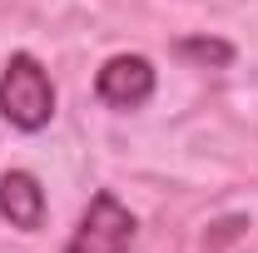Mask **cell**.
<instances>
[{
    "instance_id": "cell-1",
    "label": "cell",
    "mask_w": 258,
    "mask_h": 253,
    "mask_svg": "<svg viewBox=\"0 0 258 253\" xmlns=\"http://www.w3.org/2000/svg\"><path fill=\"white\" fill-rule=\"evenodd\" d=\"M0 114L20 134H35L55 119V80L30 50H15L0 70Z\"/></svg>"
},
{
    "instance_id": "cell-2",
    "label": "cell",
    "mask_w": 258,
    "mask_h": 253,
    "mask_svg": "<svg viewBox=\"0 0 258 253\" xmlns=\"http://www.w3.org/2000/svg\"><path fill=\"white\" fill-rule=\"evenodd\" d=\"M134 233H139L134 214H129L109 189H99L95 199H90V209L80 214V223H75L64 253H129Z\"/></svg>"
},
{
    "instance_id": "cell-4",
    "label": "cell",
    "mask_w": 258,
    "mask_h": 253,
    "mask_svg": "<svg viewBox=\"0 0 258 253\" xmlns=\"http://www.w3.org/2000/svg\"><path fill=\"white\" fill-rule=\"evenodd\" d=\"M45 209H50L45 189H40V179L30 169H5L0 174V219L10 228H20V233L45 228Z\"/></svg>"
},
{
    "instance_id": "cell-5",
    "label": "cell",
    "mask_w": 258,
    "mask_h": 253,
    "mask_svg": "<svg viewBox=\"0 0 258 253\" xmlns=\"http://www.w3.org/2000/svg\"><path fill=\"white\" fill-rule=\"evenodd\" d=\"M174 50H179V60L199 65V70H228L233 65V45L219 35H184Z\"/></svg>"
},
{
    "instance_id": "cell-3",
    "label": "cell",
    "mask_w": 258,
    "mask_h": 253,
    "mask_svg": "<svg viewBox=\"0 0 258 253\" xmlns=\"http://www.w3.org/2000/svg\"><path fill=\"white\" fill-rule=\"evenodd\" d=\"M154 85H159V75H154V65L144 55H109L95 75V95L109 109H139V104H149Z\"/></svg>"
}]
</instances>
